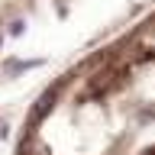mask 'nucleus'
Returning a JSON list of instances; mask_svg holds the SVG:
<instances>
[{
  "label": "nucleus",
  "instance_id": "f03ea898",
  "mask_svg": "<svg viewBox=\"0 0 155 155\" xmlns=\"http://www.w3.org/2000/svg\"><path fill=\"white\" fill-rule=\"evenodd\" d=\"M129 155H155V139H152V142H145L142 149H133Z\"/></svg>",
  "mask_w": 155,
  "mask_h": 155
},
{
  "label": "nucleus",
  "instance_id": "f257e3e1",
  "mask_svg": "<svg viewBox=\"0 0 155 155\" xmlns=\"http://www.w3.org/2000/svg\"><path fill=\"white\" fill-rule=\"evenodd\" d=\"M155 126V10L48 87L23 155H129Z\"/></svg>",
  "mask_w": 155,
  "mask_h": 155
}]
</instances>
